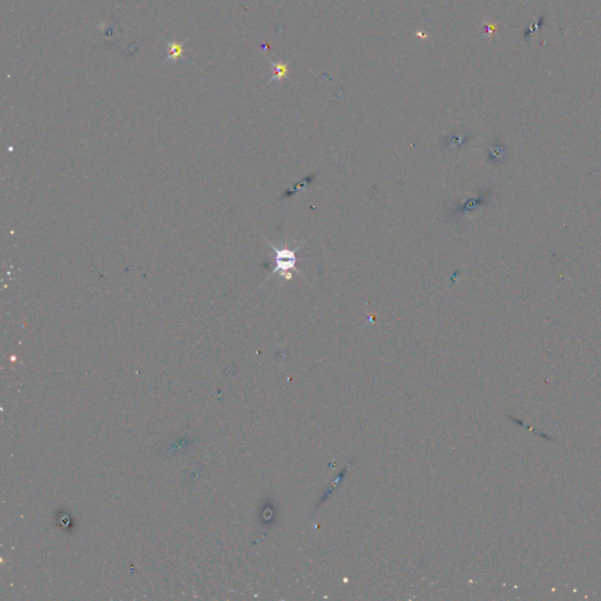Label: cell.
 I'll return each instance as SVG.
<instances>
[{
  "mask_svg": "<svg viewBox=\"0 0 601 601\" xmlns=\"http://www.w3.org/2000/svg\"><path fill=\"white\" fill-rule=\"evenodd\" d=\"M276 253V270H278L282 275L286 276L287 273L294 269L295 263L297 258L295 256V250H290L284 248L282 250L275 249Z\"/></svg>",
  "mask_w": 601,
  "mask_h": 601,
  "instance_id": "obj_1",
  "label": "cell"
},
{
  "mask_svg": "<svg viewBox=\"0 0 601 601\" xmlns=\"http://www.w3.org/2000/svg\"><path fill=\"white\" fill-rule=\"evenodd\" d=\"M188 42V39L184 40V42H167V58L165 60L166 63H176L180 59H184L185 56V44Z\"/></svg>",
  "mask_w": 601,
  "mask_h": 601,
  "instance_id": "obj_2",
  "label": "cell"
},
{
  "mask_svg": "<svg viewBox=\"0 0 601 601\" xmlns=\"http://www.w3.org/2000/svg\"><path fill=\"white\" fill-rule=\"evenodd\" d=\"M271 63V66H273V76H271V79L269 83L271 81H279L284 79L288 74V64H283V63H274V62H270Z\"/></svg>",
  "mask_w": 601,
  "mask_h": 601,
  "instance_id": "obj_3",
  "label": "cell"
}]
</instances>
